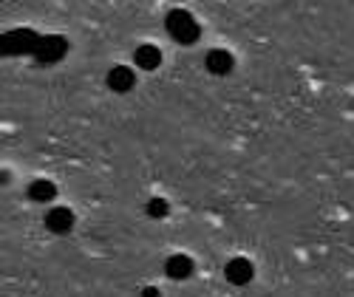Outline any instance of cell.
<instances>
[{
    "mask_svg": "<svg viewBox=\"0 0 354 297\" xmlns=\"http://www.w3.org/2000/svg\"><path fill=\"white\" fill-rule=\"evenodd\" d=\"M165 28L179 46H193L198 40V35H201L196 17L187 9H170L167 17H165Z\"/></svg>",
    "mask_w": 354,
    "mask_h": 297,
    "instance_id": "cell-1",
    "label": "cell"
},
{
    "mask_svg": "<svg viewBox=\"0 0 354 297\" xmlns=\"http://www.w3.org/2000/svg\"><path fill=\"white\" fill-rule=\"evenodd\" d=\"M252 275H255V266H252L247 258H232V260H227V266H224V278H227L232 286H247V283L252 280Z\"/></svg>",
    "mask_w": 354,
    "mask_h": 297,
    "instance_id": "cell-2",
    "label": "cell"
},
{
    "mask_svg": "<svg viewBox=\"0 0 354 297\" xmlns=\"http://www.w3.org/2000/svg\"><path fill=\"white\" fill-rule=\"evenodd\" d=\"M193 269H196L193 258H190V255H182V252H176V255H170V258L165 260V275H167L170 280H187V278L193 275Z\"/></svg>",
    "mask_w": 354,
    "mask_h": 297,
    "instance_id": "cell-3",
    "label": "cell"
},
{
    "mask_svg": "<svg viewBox=\"0 0 354 297\" xmlns=\"http://www.w3.org/2000/svg\"><path fill=\"white\" fill-rule=\"evenodd\" d=\"M66 51H68V43L63 37L51 35V37H40V46L35 54H37V59H43V63H57V59L66 57Z\"/></svg>",
    "mask_w": 354,
    "mask_h": 297,
    "instance_id": "cell-4",
    "label": "cell"
},
{
    "mask_svg": "<svg viewBox=\"0 0 354 297\" xmlns=\"http://www.w3.org/2000/svg\"><path fill=\"white\" fill-rule=\"evenodd\" d=\"M105 82H108L111 91H116V94H128L131 88L136 85V74H133V68H128V66H113V68L108 71Z\"/></svg>",
    "mask_w": 354,
    "mask_h": 297,
    "instance_id": "cell-5",
    "label": "cell"
},
{
    "mask_svg": "<svg viewBox=\"0 0 354 297\" xmlns=\"http://www.w3.org/2000/svg\"><path fill=\"white\" fill-rule=\"evenodd\" d=\"M71 227H74V213L68 207H54V210L46 213V229L48 232L66 235V232H71Z\"/></svg>",
    "mask_w": 354,
    "mask_h": 297,
    "instance_id": "cell-6",
    "label": "cell"
},
{
    "mask_svg": "<svg viewBox=\"0 0 354 297\" xmlns=\"http://www.w3.org/2000/svg\"><path fill=\"white\" fill-rule=\"evenodd\" d=\"M204 66H207L210 74L224 77V74H230L235 68V57L227 48H213V51H207V57H204Z\"/></svg>",
    "mask_w": 354,
    "mask_h": 297,
    "instance_id": "cell-7",
    "label": "cell"
},
{
    "mask_svg": "<svg viewBox=\"0 0 354 297\" xmlns=\"http://www.w3.org/2000/svg\"><path fill=\"white\" fill-rule=\"evenodd\" d=\"M133 59H136V68H142V71H156V68L162 66V51H159L156 46H151V43H145V46H139V48L133 51Z\"/></svg>",
    "mask_w": 354,
    "mask_h": 297,
    "instance_id": "cell-8",
    "label": "cell"
},
{
    "mask_svg": "<svg viewBox=\"0 0 354 297\" xmlns=\"http://www.w3.org/2000/svg\"><path fill=\"white\" fill-rule=\"evenodd\" d=\"M57 195V187L48 182V178H37V182H32V187H28V198L37 201V204H46Z\"/></svg>",
    "mask_w": 354,
    "mask_h": 297,
    "instance_id": "cell-9",
    "label": "cell"
},
{
    "mask_svg": "<svg viewBox=\"0 0 354 297\" xmlns=\"http://www.w3.org/2000/svg\"><path fill=\"white\" fill-rule=\"evenodd\" d=\"M167 213H170V207H167L165 198H151V201H147V215H151V218H165Z\"/></svg>",
    "mask_w": 354,
    "mask_h": 297,
    "instance_id": "cell-10",
    "label": "cell"
},
{
    "mask_svg": "<svg viewBox=\"0 0 354 297\" xmlns=\"http://www.w3.org/2000/svg\"><path fill=\"white\" fill-rule=\"evenodd\" d=\"M142 297H162V291H159L156 286H145V289H142Z\"/></svg>",
    "mask_w": 354,
    "mask_h": 297,
    "instance_id": "cell-11",
    "label": "cell"
}]
</instances>
